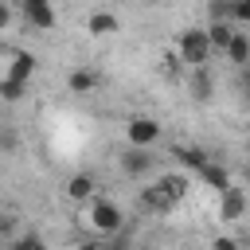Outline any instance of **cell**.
Instances as JSON below:
<instances>
[{"label": "cell", "instance_id": "cell-7", "mask_svg": "<svg viewBox=\"0 0 250 250\" xmlns=\"http://www.w3.org/2000/svg\"><path fill=\"white\" fill-rule=\"evenodd\" d=\"M195 176H199V180H203L211 191H227V188L234 184V180H230V172H227V164H219V160H211V156H207V160L195 168Z\"/></svg>", "mask_w": 250, "mask_h": 250}, {"label": "cell", "instance_id": "cell-24", "mask_svg": "<svg viewBox=\"0 0 250 250\" xmlns=\"http://www.w3.org/2000/svg\"><path fill=\"white\" fill-rule=\"evenodd\" d=\"M0 148H16V137H12V133H4V137H0Z\"/></svg>", "mask_w": 250, "mask_h": 250}, {"label": "cell", "instance_id": "cell-21", "mask_svg": "<svg viewBox=\"0 0 250 250\" xmlns=\"http://www.w3.org/2000/svg\"><path fill=\"white\" fill-rule=\"evenodd\" d=\"M12 246H43V238H39V234H23V238H16Z\"/></svg>", "mask_w": 250, "mask_h": 250}, {"label": "cell", "instance_id": "cell-1", "mask_svg": "<svg viewBox=\"0 0 250 250\" xmlns=\"http://www.w3.org/2000/svg\"><path fill=\"white\" fill-rule=\"evenodd\" d=\"M86 223L94 227V234H117L125 227V215H121V207L113 199L94 195V199H86Z\"/></svg>", "mask_w": 250, "mask_h": 250}, {"label": "cell", "instance_id": "cell-9", "mask_svg": "<svg viewBox=\"0 0 250 250\" xmlns=\"http://www.w3.org/2000/svg\"><path fill=\"white\" fill-rule=\"evenodd\" d=\"M23 20H27L35 31H51V27H55V8H51V0H23Z\"/></svg>", "mask_w": 250, "mask_h": 250}, {"label": "cell", "instance_id": "cell-3", "mask_svg": "<svg viewBox=\"0 0 250 250\" xmlns=\"http://www.w3.org/2000/svg\"><path fill=\"white\" fill-rule=\"evenodd\" d=\"M164 137V125L156 117H129L125 121V145H137V148H156V141Z\"/></svg>", "mask_w": 250, "mask_h": 250}, {"label": "cell", "instance_id": "cell-22", "mask_svg": "<svg viewBox=\"0 0 250 250\" xmlns=\"http://www.w3.org/2000/svg\"><path fill=\"white\" fill-rule=\"evenodd\" d=\"M8 23H12V8L0 0V31H8Z\"/></svg>", "mask_w": 250, "mask_h": 250}, {"label": "cell", "instance_id": "cell-16", "mask_svg": "<svg viewBox=\"0 0 250 250\" xmlns=\"http://www.w3.org/2000/svg\"><path fill=\"white\" fill-rule=\"evenodd\" d=\"M188 90H191V98H195V102H207V98H211L215 82H211L207 66H191V82H188Z\"/></svg>", "mask_w": 250, "mask_h": 250}, {"label": "cell", "instance_id": "cell-14", "mask_svg": "<svg viewBox=\"0 0 250 250\" xmlns=\"http://www.w3.org/2000/svg\"><path fill=\"white\" fill-rule=\"evenodd\" d=\"M203 35H207L211 55H223V47H227V43H230V35H234V23H230V20H211V23L203 27Z\"/></svg>", "mask_w": 250, "mask_h": 250}, {"label": "cell", "instance_id": "cell-5", "mask_svg": "<svg viewBox=\"0 0 250 250\" xmlns=\"http://www.w3.org/2000/svg\"><path fill=\"white\" fill-rule=\"evenodd\" d=\"M219 219L223 223H242L246 219V191L238 184H230L227 191H219Z\"/></svg>", "mask_w": 250, "mask_h": 250}, {"label": "cell", "instance_id": "cell-4", "mask_svg": "<svg viewBox=\"0 0 250 250\" xmlns=\"http://www.w3.org/2000/svg\"><path fill=\"white\" fill-rule=\"evenodd\" d=\"M121 172L129 176V180H145V176H152L156 172V156H152V148H137V145H129L125 152H121Z\"/></svg>", "mask_w": 250, "mask_h": 250}, {"label": "cell", "instance_id": "cell-15", "mask_svg": "<svg viewBox=\"0 0 250 250\" xmlns=\"http://www.w3.org/2000/svg\"><path fill=\"white\" fill-rule=\"evenodd\" d=\"M4 74H8V78H16V82H27V86H31V74H35V55H31V51H16Z\"/></svg>", "mask_w": 250, "mask_h": 250}, {"label": "cell", "instance_id": "cell-19", "mask_svg": "<svg viewBox=\"0 0 250 250\" xmlns=\"http://www.w3.org/2000/svg\"><path fill=\"white\" fill-rule=\"evenodd\" d=\"M227 20H230L234 27H246V23H250V0H230V12H227Z\"/></svg>", "mask_w": 250, "mask_h": 250}, {"label": "cell", "instance_id": "cell-6", "mask_svg": "<svg viewBox=\"0 0 250 250\" xmlns=\"http://www.w3.org/2000/svg\"><path fill=\"white\" fill-rule=\"evenodd\" d=\"M62 195H66L70 203H86V199H94V195H98V180H94L90 172H74V176H66Z\"/></svg>", "mask_w": 250, "mask_h": 250}, {"label": "cell", "instance_id": "cell-17", "mask_svg": "<svg viewBox=\"0 0 250 250\" xmlns=\"http://www.w3.org/2000/svg\"><path fill=\"white\" fill-rule=\"evenodd\" d=\"M203 160H207V152H203L199 145H180V148H176V164H180V168H191V172H195Z\"/></svg>", "mask_w": 250, "mask_h": 250}, {"label": "cell", "instance_id": "cell-12", "mask_svg": "<svg viewBox=\"0 0 250 250\" xmlns=\"http://www.w3.org/2000/svg\"><path fill=\"white\" fill-rule=\"evenodd\" d=\"M156 184L164 188V195H168L172 203H184V199H188V191H191V176H188V172H168V176H156Z\"/></svg>", "mask_w": 250, "mask_h": 250}, {"label": "cell", "instance_id": "cell-8", "mask_svg": "<svg viewBox=\"0 0 250 250\" xmlns=\"http://www.w3.org/2000/svg\"><path fill=\"white\" fill-rule=\"evenodd\" d=\"M141 211L145 215H168V211H176V203L164 195V188L160 184H148V188H141Z\"/></svg>", "mask_w": 250, "mask_h": 250}, {"label": "cell", "instance_id": "cell-18", "mask_svg": "<svg viewBox=\"0 0 250 250\" xmlns=\"http://www.w3.org/2000/svg\"><path fill=\"white\" fill-rule=\"evenodd\" d=\"M23 94H27V82H16V78L0 74V98L4 102H23Z\"/></svg>", "mask_w": 250, "mask_h": 250}, {"label": "cell", "instance_id": "cell-2", "mask_svg": "<svg viewBox=\"0 0 250 250\" xmlns=\"http://www.w3.org/2000/svg\"><path fill=\"white\" fill-rule=\"evenodd\" d=\"M176 59H180L188 70L211 62V47H207L203 27H184V31H180V39H176Z\"/></svg>", "mask_w": 250, "mask_h": 250}, {"label": "cell", "instance_id": "cell-20", "mask_svg": "<svg viewBox=\"0 0 250 250\" xmlns=\"http://www.w3.org/2000/svg\"><path fill=\"white\" fill-rule=\"evenodd\" d=\"M227 12H230V0H211L207 4V16L211 20H227Z\"/></svg>", "mask_w": 250, "mask_h": 250}, {"label": "cell", "instance_id": "cell-11", "mask_svg": "<svg viewBox=\"0 0 250 250\" xmlns=\"http://www.w3.org/2000/svg\"><path fill=\"white\" fill-rule=\"evenodd\" d=\"M66 90H70L74 98L94 94V90H98V70H94V66H74L70 78H66Z\"/></svg>", "mask_w": 250, "mask_h": 250}, {"label": "cell", "instance_id": "cell-23", "mask_svg": "<svg viewBox=\"0 0 250 250\" xmlns=\"http://www.w3.org/2000/svg\"><path fill=\"white\" fill-rule=\"evenodd\" d=\"M238 238H215V250H234Z\"/></svg>", "mask_w": 250, "mask_h": 250}, {"label": "cell", "instance_id": "cell-13", "mask_svg": "<svg viewBox=\"0 0 250 250\" xmlns=\"http://www.w3.org/2000/svg\"><path fill=\"white\" fill-rule=\"evenodd\" d=\"M86 31H90L94 39H109V35H117V31H121V20H117L113 12H90Z\"/></svg>", "mask_w": 250, "mask_h": 250}, {"label": "cell", "instance_id": "cell-10", "mask_svg": "<svg viewBox=\"0 0 250 250\" xmlns=\"http://www.w3.org/2000/svg\"><path fill=\"white\" fill-rule=\"evenodd\" d=\"M223 59H227L230 66H238V70H242V66L250 62V39H246V31H242V27H234L230 43L223 47Z\"/></svg>", "mask_w": 250, "mask_h": 250}]
</instances>
